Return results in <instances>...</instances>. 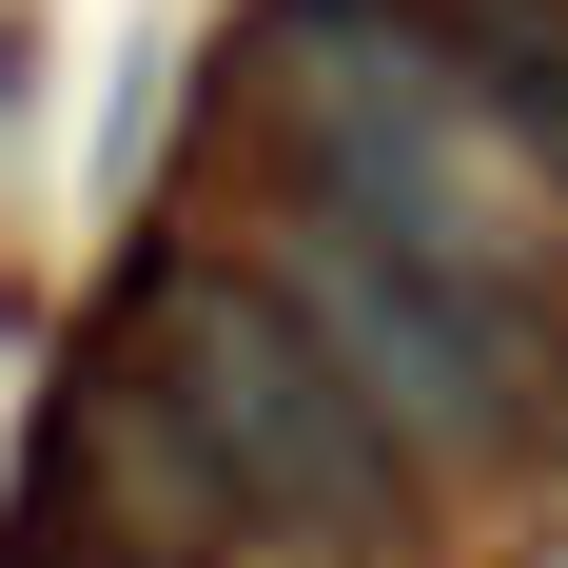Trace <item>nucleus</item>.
<instances>
[{
	"mask_svg": "<svg viewBox=\"0 0 568 568\" xmlns=\"http://www.w3.org/2000/svg\"><path fill=\"white\" fill-rule=\"evenodd\" d=\"M294 314L334 334V373H353L373 412L452 432V452H490V432L529 412V314H510V275H470V255L334 235V255H294Z\"/></svg>",
	"mask_w": 568,
	"mask_h": 568,
	"instance_id": "1",
	"label": "nucleus"
},
{
	"mask_svg": "<svg viewBox=\"0 0 568 568\" xmlns=\"http://www.w3.org/2000/svg\"><path fill=\"white\" fill-rule=\"evenodd\" d=\"M176 432L216 452L235 510H353L373 490V393L275 294H176Z\"/></svg>",
	"mask_w": 568,
	"mask_h": 568,
	"instance_id": "2",
	"label": "nucleus"
}]
</instances>
